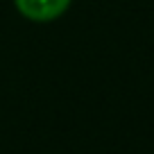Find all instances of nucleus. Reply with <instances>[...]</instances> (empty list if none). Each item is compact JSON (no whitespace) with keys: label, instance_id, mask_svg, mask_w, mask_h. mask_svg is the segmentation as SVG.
<instances>
[{"label":"nucleus","instance_id":"nucleus-1","mask_svg":"<svg viewBox=\"0 0 154 154\" xmlns=\"http://www.w3.org/2000/svg\"><path fill=\"white\" fill-rule=\"evenodd\" d=\"M16 9L29 20L36 23H48L54 20L68 9L70 0H14Z\"/></svg>","mask_w":154,"mask_h":154}]
</instances>
